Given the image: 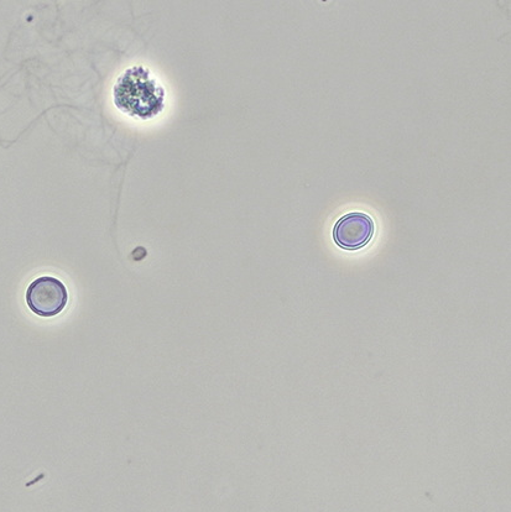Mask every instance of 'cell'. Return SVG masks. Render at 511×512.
I'll return each instance as SVG.
<instances>
[{"label": "cell", "mask_w": 511, "mask_h": 512, "mask_svg": "<svg viewBox=\"0 0 511 512\" xmlns=\"http://www.w3.org/2000/svg\"><path fill=\"white\" fill-rule=\"evenodd\" d=\"M114 104L130 117L148 120L164 111L165 90L148 69L130 67L118 78Z\"/></svg>", "instance_id": "obj_1"}, {"label": "cell", "mask_w": 511, "mask_h": 512, "mask_svg": "<svg viewBox=\"0 0 511 512\" xmlns=\"http://www.w3.org/2000/svg\"><path fill=\"white\" fill-rule=\"evenodd\" d=\"M25 299L35 315L50 318L60 315L65 310L69 292L64 282L52 276H43L31 282Z\"/></svg>", "instance_id": "obj_2"}, {"label": "cell", "mask_w": 511, "mask_h": 512, "mask_svg": "<svg viewBox=\"0 0 511 512\" xmlns=\"http://www.w3.org/2000/svg\"><path fill=\"white\" fill-rule=\"evenodd\" d=\"M375 224L369 214L352 212L343 216L333 228V240L344 250H359L370 243Z\"/></svg>", "instance_id": "obj_3"}]
</instances>
